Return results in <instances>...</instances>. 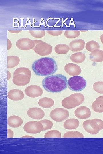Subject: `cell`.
<instances>
[{
  "mask_svg": "<svg viewBox=\"0 0 103 154\" xmlns=\"http://www.w3.org/2000/svg\"><path fill=\"white\" fill-rule=\"evenodd\" d=\"M32 68L36 75L44 76L55 73L57 70L58 67L53 59L46 57L35 61L33 63Z\"/></svg>",
  "mask_w": 103,
  "mask_h": 154,
  "instance_id": "cell-1",
  "label": "cell"
},
{
  "mask_svg": "<svg viewBox=\"0 0 103 154\" xmlns=\"http://www.w3.org/2000/svg\"><path fill=\"white\" fill-rule=\"evenodd\" d=\"M67 78L65 76L61 74H56L45 77L43 80L42 84L46 91L57 93L67 88Z\"/></svg>",
  "mask_w": 103,
  "mask_h": 154,
  "instance_id": "cell-2",
  "label": "cell"
},
{
  "mask_svg": "<svg viewBox=\"0 0 103 154\" xmlns=\"http://www.w3.org/2000/svg\"><path fill=\"white\" fill-rule=\"evenodd\" d=\"M31 74L30 70L25 67L17 69L14 72L12 81L15 85L24 86L30 82Z\"/></svg>",
  "mask_w": 103,
  "mask_h": 154,
  "instance_id": "cell-3",
  "label": "cell"
},
{
  "mask_svg": "<svg viewBox=\"0 0 103 154\" xmlns=\"http://www.w3.org/2000/svg\"><path fill=\"white\" fill-rule=\"evenodd\" d=\"M84 100V97L82 94L75 93L63 99L62 101V104L65 108L72 109L81 104Z\"/></svg>",
  "mask_w": 103,
  "mask_h": 154,
  "instance_id": "cell-4",
  "label": "cell"
},
{
  "mask_svg": "<svg viewBox=\"0 0 103 154\" xmlns=\"http://www.w3.org/2000/svg\"><path fill=\"white\" fill-rule=\"evenodd\" d=\"M83 127L88 133L92 135L96 134L100 130L103 129V121L99 119L88 120L83 122Z\"/></svg>",
  "mask_w": 103,
  "mask_h": 154,
  "instance_id": "cell-5",
  "label": "cell"
},
{
  "mask_svg": "<svg viewBox=\"0 0 103 154\" xmlns=\"http://www.w3.org/2000/svg\"><path fill=\"white\" fill-rule=\"evenodd\" d=\"M86 85V81L83 77L75 76L70 77L68 80L67 86L71 90L80 91L84 89Z\"/></svg>",
  "mask_w": 103,
  "mask_h": 154,
  "instance_id": "cell-6",
  "label": "cell"
},
{
  "mask_svg": "<svg viewBox=\"0 0 103 154\" xmlns=\"http://www.w3.org/2000/svg\"><path fill=\"white\" fill-rule=\"evenodd\" d=\"M35 46L32 49L37 54L42 56L49 55L52 52V48L50 44L38 40H33Z\"/></svg>",
  "mask_w": 103,
  "mask_h": 154,
  "instance_id": "cell-7",
  "label": "cell"
},
{
  "mask_svg": "<svg viewBox=\"0 0 103 154\" xmlns=\"http://www.w3.org/2000/svg\"><path fill=\"white\" fill-rule=\"evenodd\" d=\"M68 111L63 108H58L52 110L49 115L50 117L57 122H61L66 119L69 116Z\"/></svg>",
  "mask_w": 103,
  "mask_h": 154,
  "instance_id": "cell-8",
  "label": "cell"
},
{
  "mask_svg": "<svg viewBox=\"0 0 103 154\" xmlns=\"http://www.w3.org/2000/svg\"><path fill=\"white\" fill-rule=\"evenodd\" d=\"M23 128L24 131L28 133L36 134L43 131V126L39 121H31L27 123Z\"/></svg>",
  "mask_w": 103,
  "mask_h": 154,
  "instance_id": "cell-9",
  "label": "cell"
},
{
  "mask_svg": "<svg viewBox=\"0 0 103 154\" xmlns=\"http://www.w3.org/2000/svg\"><path fill=\"white\" fill-rule=\"evenodd\" d=\"M16 46L20 50H28L32 49L34 47L35 44L33 40L24 38L18 40L16 42Z\"/></svg>",
  "mask_w": 103,
  "mask_h": 154,
  "instance_id": "cell-10",
  "label": "cell"
},
{
  "mask_svg": "<svg viewBox=\"0 0 103 154\" xmlns=\"http://www.w3.org/2000/svg\"><path fill=\"white\" fill-rule=\"evenodd\" d=\"M24 92L27 96L31 98H36L42 95L43 92L39 86L37 85H31L26 88Z\"/></svg>",
  "mask_w": 103,
  "mask_h": 154,
  "instance_id": "cell-11",
  "label": "cell"
},
{
  "mask_svg": "<svg viewBox=\"0 0 103 154\" xmlns=\"http://www.w3.org/2000/svg\"><path fill=\"white\" fill-rule=\"evenodd\" d=\"M28 115L31 118L35 119H42L45 115L44 111L38 107H33L29 108L27 111Z\"/></svg>",
  "mask_w": 103,
  "mask_h": 154,
  "instance_id": "cell-12",
  "label": "cell"
},
{
  "mask_svg": "<svg viewBox=\"0 0 103 154\" xmlns=\"http://www.w3.org/2000/svg\"><path fill=\"white\" fill-rule=\"evenodd\" d=\"M76 116L81 119H85L89 118L91 115L90 109L86 106H81L77 108L74 111Z\"/></svg>",
  "mask_w": 103,
  "mask_h": 154,
  "instance_id": "cell-13",
  "label": "cell"
},
{
  "mask_svg": "<svg viewBox=\"0 0 103 154\" xmlns=\"http://www.w3.org/2000/svg\"><path fill=\"white\" fill-rule=\"evenodd\" d=\"M64 70L68 74L72 76H78L81 72V69L78 65L72 63L65 65Z\"/></svg>",
  "mask_w": 103,
  "mask_h": 154,
  "instance_id": "cell-14",
  "label": "cell"
},
{
  "mask_svg": "<svg viewBox=\"0 0 103 154\" xmlns=\"http://www.w3.org/2000/svg\"><path fill=\"white\" fill-rule=\"evenodd\" d=\"M85 44L83 40L76 39L70 42L69 46L71 51L76 52L82 50L84 48Z\"/></svg>",
  "mask_w": 103,
  "mask_h": 154,
  "instance_id": "cell-15",
  "label": "cell"
},
{
  "mask_svg": "<svg viewBox=\"0 0 103 154\" xmlns=\"http://www.w3.org/2000/svg\"><path fill=\"white\" fill-rule=\"evenodd\" d=\"M7 96L10 99L12 100L18 101L24 98V94L21 90L14 89L10 90L8 92Z\"/></svg>",
  "mask_w": 103,
  "mask_h": 154,
  "instance_id": "cell-16",
  "label": "cell"
},
{
  "mask_svg": "<svg viewBox=\"0 0 103 154\" xmlns=\"http://www.w3.org/2000/svg\"><path fill=\"white\" fill-rule=\"evenodd\" d=\"M23 123V120L18 116L13 115L9 117L7 119V124L12 128H17Z\"/></svg>",
  "mask_w": 103,
  "mask_h": 154,
  "instance_id": "cell-17",
  "label": "cell"
},
{
  "mask_svg": "<svg viewBox=\"0 0 103 154\" xmlns=\"http://www.w3.org/2000/svg\"><path fill=\"white\" fill-rule=\"evenodd\" d=\"M89 59L92 61L96 62L103 61V50L96 49L90 54Z\"/></svg>",
  "mask_w": 103,
  "mask_h": 154,
  "instance_id": "cell-18",
  "label": "cell"
},
{
  "mask_svg": "<svg viewBox=\"0 0 103 154\" xmlns=\"http://www.w3.org/2000/svg\"><path fill=\"white\" fill-rule=\"evenodd\" d=\"M92 110L98 113L103 112V96L98 97L92 105Z\"/></svg>",
  "mask_w": 103,
  "mask_h": 154,
  "instance_id": "cell-19",
  "label": "cell"
},
{
  "mask_svg": "<svg viewBox=\"0 0 103 154\" xmlns=\"http://www.w3.org/2000/svg\"><path fill=\"white\" fill-rule=\"evenodd\" d=\"M79 122L76 119H70L66 121L64 123L63 126L68 130H72L77 128L79 126Z\"/></svg>",
  "mask_w": 103,
  "mask_h": 154,
  "instance_id": "cell-20",
  "label": "cell"
},
{
  "mask_svg": "<svg viewBox=\"0 0 103 154\" xmlns=\"http://www.w3.org/2000/svg\"><path fill=\"white\" fill-rule=\"evenodd\" d=\"M39 105L44 108H49L54 106V102L50 98L44 97L40 99L38 102Z\"/></svg>",
  "mask_w": 103,
  "mask_h": 154,
  "instance_id": "cell-21",
  "label": "cell"
},
{
  "mask_svg": "<svg viewBox=\"0 0 103 154\" xmlns=\"http://www.w3.org/2000/svg\"><path fill=\"white\" fill-rule=\"evenodd\" d=\"M85 55L81 52L74 53L70 57V60L72 62L77 64L83 62L85 60Z\"/></svg>",
  "mask_w": 103,
  "mask_h": 154,
  "instance_id": "cell-22",
  "label": "cell"
},
{
  "mask_svg": "<svg viewBox=\"0 0 103 154\" xmlns=\"http://www.w3.org/2000/svg\"><path fill=\"white\" fill-rule=\"evenodd\" d=\"M19 58L16 56H9L7 57V68H12L17 66L19 63Z\"/></svg>",
  "mask_w": 103,
  "mask_h": 154,
  "instance_id": "cell-23",
  "label": "cell"
},
{
  "mask_svg": "<svg viewBox=\"0 0 103 154\" xmlns=\"http://www.w3.org/2000/svg\"><path fill=\"white\" fill-rule=\"evenodd\" d=\"M70 50L69 47L64 44H59L56 45L54 48L56 53L58 54H66Z\"/></svg>",
  "mask_w": 103,
  "mask_h": 154,
  "instance_id": "cell-24",
  "label": "cell"
},
{
  "mask_svg": "<svg viewBox=\"0 0 103 154\" xmlns=\"http://www.w3.org/2000/svg\"><path fill=\"white\" fill-rule=\"evenodd\" d=\"M85 47L87 50L92 52L95 50L99 49L100 46L98 42L94 40H91L86 43Z\"/></svg>",
  "mask_w": 103,
  "mask_h": 154,
  "instance_id": "cell-25",
  "label": "cell"
},
{
  "mask_svg": "<svg viewBox=\"0 0 103 154\" xmlns=\"http://www.w3.org/2000/svg\"><path fill=\"white\" fill-rule=\"evenodd\" d=\"M80 34V31L78 30H66L64 33L65 37L68 38L77 37Z\"/></svg>",
  "mask_w": 103,
  "mask_h": 154,
  "instance_id": "cell-26",
  "label": "cell"
},
{
  "mask_svg": "<svg viewBox=\"0 0 103 154\" xmlns=\"http://www.w3.org/2000/svg\"><path fill=\"white\" fill-rule=\"evenodd\" d=\"M29 32L33 37L36 38H41L44 37L45 34V30H29Z\"/></svg>",
  "mask_w": 103,
  "mask_h": 154,
  "instance_id": "cell-27",
  "label": "cell"
},
{
  "mask_svg": "<svg viewBox=\"0 0 103 154\" xmlns=\"http://www.w3.org/2000/svg\"><path fill=\"white\" fill-rule=\"evenodd\" d=\"M63 137H84L82 134L78 131H70L66 133L63 136Z\"/></svg>",
  "mask_w": 103,
  "mask_h": 154,
  "instance_id": "cell-28",
  "label": "cell"
},
{
  "mask_svg": "<svg viewBox=\"0 0 103 154\" xmlns=\"http://www.w3.org/2000/svg\"><path fill=\"white\" fill-rule=\"evenodd\" d=\"M61 133L57 130H52L46 132L44 135L45 138L60 137Z\"/></svg>",
  "mask_w": 103,
  "mask_h": 154,
  "instance_id": "cell-29",
  "label": "cell"
},
{
  "mask_svg": "<svg viewBox=\"0 0 103 154\" xmlns=\"http://www.w3.org/2000/svg\"><path fill=\"white\" fill-rule=\"evenodd\" d=\"M93 88L96 92L103 94V82L98 81L95 82L93 85Z\"/></svg>",
  "mask_w": 103,
  "mask_h": 154,
  "instance_id": "cell-30",
  "label": "cell"
},
{
  "mask_svg": "<svg viewBox=\"0 0 103 154\" xmlns=\"http://www.w3.org/2000/svg\"><path fill=\"white\" fill-rule=\"evenodd\" d=\"M43 126V131H45L51 129L53 126V123L51 121L45 119L39 121Z\"/></svg>",
  "mask_w": 103,
  "mask_h": 154,
  "instance_id": "cell-31",
  "label": "cell"
},
{
  "mask_svg": "<svg viewBox=\"0 0 103 154\" xmlns=\"http://www.w3.org/2000/svg\"><path fill=\"white\" fill-rule=\"evenodd\" d=\"M46 31L48 34L53 36H59L63 33L62 30H47Z\"/></svg>",
  "mask_w": 103,
  "mask_h": 154,
  "instance_id": "cell-32",
  "label": "cell"
},
{
  "mask_svg": "<svg viewBox=\"0 0 103 154\" xmlns=\"http://www.w3.org/2000/svg\"><path fill=\"white\" fill-rule=\"evenodd\" d=\"M7 134L8 137H13V136L14 133L10 129H8Z\"/></svg>",
  "mask_w": 103,
  "mask_h": 154,
  "instance_id": "cell-33",
  "label": "cell"
},
{
  "mask_svg": "<svg viewBox=\"0 0 103 154\" xmlns=\"http://www.w3.org/2000/svg\"><path fill=\"white\" fill-rule=\"evenodd\" d=\"M12 44L11 41L7 39V50H10L11 48Z\"/></svg>",
  "mask_w": 103,
  "mask_h": 154,
  "instance_id": "cell-34",
  "label": "cell"
},
{
  "mask_svg": "<svg viewBox=\"0 0 103 154\" xmlns=\"http://www.w3.org/2000/svg\"><path fill=\"white\" fill-rule=\"evenodd\" d=\"M22 31L20 30H8V31L9 32L14 33H19L21 31Z\"/></svg>",
  "mask_w": 103,
  "mask_h": 154,
  "instance_id": "cell-35",
  "label": "cell"
},
{
  "mask_svg": "<svg viewBox=\"0 0 103 154\" xmlns=\"http://www.w3.org/2000/svg\"><path fill=\"white\" fill-rule=\"evenodd\" d=\"M7 77L8 80H9L10 79L11 77V73L10 72L8 71H7Z\"/></svg>",
  "mask_w": 103,
  "mask_h": 154,
  "instance_id": "cell-36",
  "label": "cell"
},
{
  "mask_svg": "<svg viewBox=\"0 0 103 154\" xmlns=\"http://www.w3.org/2000/svg\"><path fill=\"white\" fill-rule=\"evenodd\" d=\"M100 39L102 43L103 44V34H102L100 37Z\"/></svg>",
  "mask_w": 103,
  "mask_h": 154,
  "instance_id": "cell-37",
  "label": "cell"
},
{
  "mask_svg": "<svg viewBox=\"0 0 103 154\" xmlns=\"http://www.w3.org/2000/svg\"><path fill=\"white\" fill-rule=\"evenodd\" d=\"M81 31V32H86V31Z\"/></svg>",
  "mask_w": 103,
  "mask_h": 154,
  "instance_id": "cell-38",
  "label": "cell"
}]
</instances>
